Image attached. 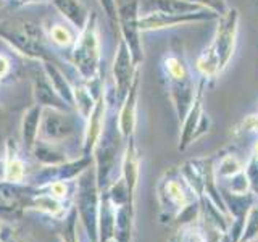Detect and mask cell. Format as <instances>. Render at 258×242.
<instances>
[{
  "mask_svg": "<svg viewBox=\"0 0 258 242\" xmlns=\"http://www.w3.org/2000/svg\"><path fill=\"white\" fill-rule=\"evenodd\" d=\"M71 60L84 81L92 83L97 79L100 70V40L94 15L89 18L86 28L76 36L75 45L71 47Z\"/></svg>",
  "mask_w": 258,
  "mask_h": 242,
  "instance_id": "6da1fadb",
  "label": "cell"
},
{
  "mask_svg": "<svg viewBox=\"0 0 258 242\" xmlns=\"http://www.w3.org/2000/svg\"><path fill=\"white\" fill-rule=\"evenodd\" d=\"M237 31V12H229L218 28L216 37L199 60V70L205 76H213L229 62Z\"/></svg>",
  "mask_w": 258,
  "mask_h": 242,
  "instance_id": "7a4b0ae2",
  "label": "cell"
},
{
  "mask_svg": "<svg viewBox=\"0 0 258 242\" xmlns=\"http://www.w3.org/2000/svg\"><path fill=\"white\" fill-rule=\"evenodd\" d=\"M0 39L15 48L16 52L23 56L37 62H52V55L48 53L45 48L42 37H40V31L36 24L23 23L21 28H0Z\"/></svg>",
  "mask_w": 258,
  "mask_h": 242,
  "instance_id": "3957f363",
  "label": "cell"
},
{
  "mask_svg": "<svg viewBox=\"0 0 258 242\" xmlns=\"http://www.w3.org/2000/svg\"><path fill=\"white\" fill-rule=\"evenodd\" d=\"M76 131L75 115L67 113V110L58 108H42L39 133L45 141H60L71 136Z\"/></svg>",
  "mask_w": 258,
  "mask_h": 242,
  "instance_id": "277c9868",
  "label": "cell"
},
{
  "mask_svg": "<svg viewBox=\"0 0 258 242\" xmlns=\"http://www.w3.org/2000/svg\"><path fill=\"white\" fill-rule=\"evenodd\" d=\"M118 23L123 32V42L131 52L134 63L142 60V47L139 39V16H137V0H129L118 8Z\"/></svg>",
  "mask_w": 258,
  "mask_h": 242,
  "instance_id": "5b68a950",
  "label": "cell"
},
{
  "mask_svg": "<svg viewBox=\"0 0 258 242\" xmlns=\"http://www.w3.org/2000/svg\"><path fill=\"white\" fill-rule=\"evenodd\" d=\"M133 63L134 58L131 52H129L127 45L121 40L118 52L115 55V62H113V76H115L116 91L121 99H124L126 94L129 92V87H131L136 76L133 75Z\"/></svg>",
  "mask_w": 258,
  "mask_h": 242,
  "instance_id": "8992f818",
  "label": "cell"
},
{
  "mask_svg": "<svg viewBox=\"0 0 258 242\" xmlns=\"http://www.w3.org/2000/svg\"><path fill=\"white\" fill-rule=\"evenodd\" d=\"M32 97H34L36 105L42 108H58V110H68L70 107L67 105L61 97L56 94L53 89L50 79L42 70L32 79Z\"/></svg>",
  "mask_w": 258,
  "mask_h": 242,
  "instance_id": "52a82bcc",
  "label": "cell"
},
{
  "mask_svg": "<svg viewBox=\"0 0 258 242\" xmlns=\"http://www.w3.org/2000/svg\"><path fill=\"white\" fill-rule=\"evenodd\" d=\"M50 2L70 26L78 31V34L86 28L91 13L81 0H50Z\"/></svg>",
  "mask_w": 258,
  "mask_h": 242,
  "instance_id": "ba28073f",
  "label": "cell"
},
{
  "mask_svg": "<svg viewBox=\"0 0 258 242\" xmlns=\"http://www.w3.org/2000/svg\"><path fill=\"white\" fill-rule=\"evenodd\" d=\"M42 70L45 71V75L50 79V83L53 89L56 91L61 99L67 102L70 108L75 107V94H73V86L64 76V73L56 67L53 62H42Z\"/></svg>",
  "mask_w": 258,
  "mask_h": 242,
  "instance_id": "9c48e42d",
  "label": "cell"
},
{
  "mask_svg": "<svg viewBox=\"0 0 258 242\" xmlns=\"http://www.w3.org/2000/svg\"><path fill=\"white\" fill-rule=\"evenodd\" d=\"M40 118H42V107L39 105H32L31 108L26 110V113L23 115L21 119V136H23V142L26 147H34L36 144V137L39 134V128H40Z\"/></svg>",
  "mask_w": 258,
  "mask_h": 242,
  "instance_id": "30bf717a",
  "label": "cell"
},
{
  "mask_svg": "<svg viewBox=\"0 0 258 242\" xmlns=\"http://www.w3.org/2000/svg\"><path fill=\"white\" fill-rule=\"evenodd\" d=\"M137 87H139V79H137V75H136L131 87H129V92L126 94L123 110H121V131H123L124 134H127L129 131H131V126H133V121H134Z\"/></svg>",
  "mask_w": 258,
  "mask_h": 242,
  "instance_id": "8fae6325",
  "label": "cell"
},
{
  "mask_svg": "<svg viewBox=\"0 0 258 242\" xmlns=\"http://www.w3.org/2000/svg\"><path fill=\"white\" fill-rule=\"evenodd\" d=\"M48 39L50 42H53L56 47L67 48V47H73L75 45L76 36L73 34L71 26H67L63 23H55L48 29Z\"/></svg>",
  "mask_w": 258,
  "mask_h": 242,
  "instance_id": "7c38bea8",
  "label": "cell"
},
{
  "mask_svg": "<svg viewBox=\"0 0 258 242\" xmlns=\"http://www.w3.org/2000/svg\"><path fill=\"white\" fill-rule=\"evenodd\" d=\"M73 94H75V108L84 118H87L95 107L91 89L87 86H73Z\"/></svg>",
  "mask_w": 258,
  "mask_h": 242,
  "instance_id": "4fadbf2b",
  "label": "cell"
},
{
  "mask_svg": "<svg viewBox=\"0 0 258 242\" xmlns=\"http://www.w3.org/2000/svg\"><path fill=\"white\" fill-rule=\"evenodd\" d=\"M24 176V165L20 158L16 157H10L5 165V177L7 181H12V183H18L23 179Z\"/></svg>",
  "mask_w": 258,
  "mask_h": 242,
  "instance_id": "5bb4252c",
  "label": "cell"
},
{
  "mask_svg": "<svg viewBox=\"0 0 258 242\" xmlns=\"http://www.w3.org/2000/svg\"><path fill=\"white\" fill-rule=\"evenodd\" d=\"M36 157L40 161L45 163H58L63 158L60 157V153H56L55 150L50 149V145H47L45 142H37L36 144Z\"/></svg>",
  "mask_w": 258,
  "mask_h": 242,
  "instance_id": "9a60e30c",
  "label": "cell"
},
{
  "mask_svg": "<svg viewBox=\"0 0 258 242\" xmlns=\"http://www.w3.org/2000/svg\"><path fill=\"white\" fill-rule=\"evenodd\" d=\"M99 4L111 21H118V7L115 0H99Z\"/></svg>",
  "mask_w": 258,
  "mask_h": 242,
  "instance_id": "2e32d148",
  "label": "cell"
},
{
  "mask_svg": "<svg viewBox=\"0 0 258 242\" xmlns=\"http://www.w3.org/2000/svg\"><path fill=\"white\" fill-rule=\"evenodd\" d=\"M10 73V60L5 55H0V79L5 78Z\"/></svg>",
  "mask_w": 258,
  "mask_h": 242,
  "instance_id": "e0dca14e",
  "label": "cell"
},
{
  "mask_svg": "<svg viewBox=\"0 0 258 242\" xmlns=\"http://www.w3.org/2000/svg\"><path fill=\"white\" fill-rule=\"evenodd\" d=\"M52 191H53V194L55 196H63L64 194V184H61V183H55L53 186H52Z\"/></svg>",
  "mask_w": 258,
  "mask_h": 242,
  "instance_id": "ac0fdd59",
  "label": "cell"
},
{
  "mask_svg": "<svg viewBox=\"0 0 258 242\" xmlns=\"http://www.w3.org/2000/svg\"><path fill=\"white\" fill-rule=\"evenodd\" d=\"M21 4H34V2H44V0H20Z\"/></svg>",
  "mask_w": 258,
  "mask_h": 242,
  "instance_id": "d6986e66",
  "label": "cell"
},
{
  "mask_svg": "<svg viewBox=\"0 0 258 242\" xmlns=\"http://www.w3.org/2000/svg\"><path fill=\"white\" fill-rule=\"evenodd\" d=\"M0 173H2V163H0Z\"/></svg>",
  "mask_w": 258,
  "mask_h": 242,
  "instance_id": "ffe728a7",
  "label": "cell"
},
{
  "mask_svg": "<svg viewBox=\"0 0 258 242\" xmlns=\"http://www.w3.org/2000/svg\"><path fill=\"white\" fill-rule=\"evenodd\" d=\"M2 2H4V0H0V5H2Z\"/></svg>",
  "mask_w": 258,
  "mask_h": 242,
  "instance_id": "44dd1931",
  "label": "cell"
}]
</instances>
